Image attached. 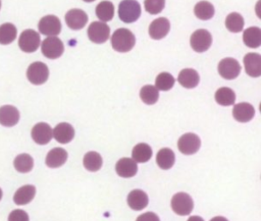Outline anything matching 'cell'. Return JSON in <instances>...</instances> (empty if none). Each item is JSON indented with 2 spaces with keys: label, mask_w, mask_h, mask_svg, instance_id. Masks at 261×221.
Wrapping results in <instances>:
<instances>
[{
  "label": "cell",
  "mask_w": 261,
  "mask_h": 221,
  "mask_svg": "<svg viewBox=\"0 0 261 221\" xmlns=\"http://www.w3.org/2000/svg\"><path fill=\"white\" fill-rule=\"evenodd\" d=\"M136 44L135 35L127 29H117L111 36L112 48L117 52H128Z\"/></svg>",
  "instance_id": "cell-1"
},
{
  "label": "cell",
  "mask_w": 261,
  "mask_h": 221,
  "mask_svg": "<svg viewBox=\"0 0 261 221\" xmlns=\"http://www.w3.org/2000/svg\"><path fill=\"white\" fill-rule=\"evenodd\" d=\"M141 5L137 0H122L118 5V16L125 23H132L139 19Z\"/></svg>",
  "instance_id": "cell-2"
},
{
  "label": "cell",
  "mask_w": 261,
  "mask_h": 221,
  "mask_svg": "<svg viewBox=\"0 0 261 221\" xmlns=\"http://www.w3.org/2000/svg\"><path fill=\"white\" fill-rule=\"evenodd\" d=\"M41 44L40 35L38 32L28 29L24 30L18 39V47L25 53H33L38 50Z\"/></svg>",
  "instance_id": "cell-3"
},
{
  "label": "cell",
  "mask_w": 261,
  "mask_h": 221,
  "mask_svg": "<svg viewBox=\"0 0 261 221\" xmlns=\"http://www.w3.org/2000/svg\"><path fill=\"white\" fill-rule=\"evenodd\" d=\"M27 77L33 85L45 84L49 77L48 66L41 61L33 62L27 69Z\"/></svg>",
  "instance_id": "cell-4"
},
{
  "label": "cell",
  "mask_w": 261,
  "mask_h": 221,
  "mask_svg": "<svg viewBox=\"0 0 261 221\" xmlns=\"http://www.w3.org/2000/svg\"><path fill=\"white\" fill-rule=\"evenodd\" d=\"M193 199L186 192H177L171 198V209L177 215H189L193 211Z\"/></svg>",
  "instance_id": "cell-5"
},
{
  "label": "cell",
  "mask_w": 261,
  "mask_h": 221,
  "mask_svg": "<svg viewBox=\"0 0 261 221\" xmlns=\"http://www.w3.org/2000/svg\"><path fill=\"white\" fill-rule=\"evenodd\" d=\"M41 51L45 57L49 59H57L63 54L64 45L62 41L56 36L48 37L43 40L41 45Z\"/></svg>",
  "instance_id": "cell-6"
},
{
  "label": "cell",
  "mask_w": 261,
  "mask_h": 221,
  "mask_svg": "<svg viewBox=\"0 0 261 221\" xmlns=\"http://www.w3.org/2000/svg\"><path fill=\"white\" fill-rule=\"evenodd\" d=\"M190 44L194 51L198 53L205 52L210 48L212 44V36L207 30H197L192 34L190 38Z\"/></svg>",
  "instance_id": "cell-7"
},
{
  "label": "cell",
  "mask_w": 261,
  "mask_h": 221,
  "mask_svg": "<svg viewBox=\"0 0 261 221\" xmlns=\"http://www.w3.org/2000/svg\"><path fill=\"white\" fill-rule=\"evenodd\" d=\"M89 39L96 44L105 43L110 36V27L102 21H93L88 27Z\"/></svg>",
  "instance_id": "cell-8"
},
{
  "label": "cell",
  "mask_w": 261,
  "mask_h": 221,
  "mask_svg": "<svg viewBox=\"0 0 261 221\" xmlns=\"http://www.w3.org/2000/svg\"><path fill=\"white\" fill-rule=\"evenodd\" d=\"M201 147L200 137L192 132H188L182 134L177 141V148L180 153L185 155H193Z\"/></svg>",
  "instance_id": "cell-9"
},
{
  "label": "cell",
  "mask_w": 261,
  "mask_h": 221,
  "mask_svg": "<svg viewBox=\"0 0 261 221\" xmlns=\"http://www.w3.org/2000/svg\"><path fill=\"white\" fill-rule=\"evenodd\" d=\"M39 32L48 37H54L61 32L60 19L55 15H45L38 23Z\"/></svg>",
  "instance_id": "cell-10"
},
{
  "label": "cell",
  "mask_w": 261,
  "mask_h": 221,
  "mask_svg": "<svg viewBox=\"0 0 261 221\" xmlns=\"http://www.w3.org/2000/svg\"><path fill=\"white\" fill-rule=\"evenodd\" d=\"M218 73L225 79H233L241 72L240 63L233 58H224L218 63Z\"/></svg>",
  "instance_id": "cell-11"
},
{
  "label": "cell",
  "mask_w": 261,
  "mask_h": 221,
  "mask_svg": "<svg viewBox=\"0 0 261 221\" xmlns=\"http://www.w3.org/2000/svg\"><path fill=\"white\" fill-rule=\"evenodd\" d=\"M64 18H65V22H66L67 26L74 31L83 29L88 22L87 13L84 10L77 9V8L68 10L66 12Z\"/></svg>",
  "instance_id": "cell-12"
},
{
  "label": "cell",
  "mask_w": 261,
  "mask_h": 221,
  "mask_svg": "<svg viewBox=\"0 0 261 221\" xmlns=\"http://www.w3.org/2000/svg\"><path fill=\"white\" fill-rule=\"evenodd\" d=\"M33 141L38 145H46L53 137L52 128L46 122H39L34 125L31 132Z\"/></svg>",
  "instance_id": "cell-13"
},
{
  "label": "cell",
  "mask_w": 261,
  "mask_h": 221,
  "mask_svg": "<svg viewBox=\"0 0 261 221\" xmlns=\"http://www.w3.org/2000/svg\"><path fill=\"white\" fill-rule=\"evenodd\" d=\"M170 30V22L165 17H159L153 20L149 25V36L154 40L163 39Z\"/></svg>",
  "instance_id": "cell-14"
},
{
  "label": "cell",
  "mask_w": 261,
  "mask_h": 221,
  "mask_svg": "<svg viewBox=\"0 0 261 221\" xmlns=\"http://www.w3.org/2000/svg\"><path fill=\"white\" fill-rule=\"evenodd\" d=\"M245 70L252 77L261 75V56L258 53H247L243 59Z\"/></svg>",
  "instance_id": "cell-15"
},
{
  "label": "cell",
  "mask_w": 261,
  "mask_h": 221,
  "mask_svg": "<svg viewBox=\"0 0 261 221\" xmlns=\"http://www.w3.org/2000/svg\"><path fill=\"white\" fill-rule=\"evenodd\" d=\"M19 120V111L12 105H4L0 107V124L11 127L17 124Z\"/></svg>",
  "instance_id": "cell-16"
},
{
  "label": "cell",
  "mask_w": 261,
  "mask_h": 221,
  "mask_svg": "<svg viewBox=\"0 0 261 221\" xmlns=\"http://www.w3.org/2000/svg\"><path fill=\"white\" fill-rule=\"evenodd\" d=\"M53 137L60 144H67L72 141L74 136V129L71 124L67 122L58 123L54 129H52Z\"/></svg>",
  "instance_id": "cell-17"
},
{
  "label": "cell",
  "mask_w": 261,
  "mask_h": 221,
  "mask_svg": "<svg viewBox=\"0 0 261 221\" xmlns=\"http://www.w3.org/2000/svg\"><path fill=\"white\" fill-rule=\"evenodd\" d=\"M255 115V109L250 103L242 102L233 106L232 116L233 118L242 123L250 121Z\"/></svg>",
  "instance_id": "cell-18"
},
{
  "label": "cell",
  "mask_w": 261,
  "mask_h": 221,
  "mask_svg": "<svg viewBox=\"0 0 261 221\" xmlns=\"http://www.w3.org/2000/svg\"><path fill=\"white\" fill-rule=\"evenodd\" d=\"M115 171L120 177H133L137 174L138 171L137 162L130 158H121L115 164Z\"/></svg>",
  "instance_id": "cell-19"
},
{
  "label": "cell",
  "mask_w": 261,
  "mask_h": 221,
  "mask_svg": "<svg viewBox=\"0 0 261 221\" xmlns=\"http://www.w3.org/2000/svg\"><path fill=\"white\" fill-rule=\"evenodd\" d=\"M148 196L141 189H134L127 195V205L135 211H141L148 205Z\"/></svg>",
  "instance_id": "cell-20"
},
{
  "label": "cell",
  "mask_w": 261,
  "mask_h": 221,
  "mask_svg": "<svg viewBox=\"0 0 261 221\" xmlns=\"http://www.w3.org/2000/svg\"><path fill=\"white\" fill-rule=\"evenodd\" d=\"M67 160V152L62 148H54L46 156V165L50 168H58Z\"/></svg>",
  "instance_id": "cell-21"
},
{
  "label": "cell",
  "mask_w": 261,
  "mask_h": 221,
  "mask_svg": "<svg viewBox=\"0 0 261 221\" xmlns=\"http://www.w3.org/2000/svg\"><path fill=\"white\" fill-rule=\"evenodd\" d=\"M177 80L180 86L186 89H193L196 88L200 81V76L198 72L193 68H185L182 69L178 76Z\"/></svg>",
  "instance_id": "cell-22"
},
{
  "label": "cell",
  "mask_w": 261,
  "mask_h": 221,
  "mask_svg": "<svg viewBox=\"0 0 261 221\" xmlns=\"http://www.w3.org/2000/svg\"><path fill=\"white\" fill-rule=\"evenodd\" d=\"M36 195V187L32 184H25L21 187H19L14 196H13V202L16 205H27L33 201Z\"/></svg>",
  "instance_id": "cell-23"
},
{
  "label": "cell",
  "mask_w": 261,
  "mask_h": 221,
  "mask_svg": "<svg viewBox=\"0 0 261 221\" xmlns=\"http://www.w3.org/2000/svg\"><path fill=\"white\" fill-rule=\"evenodd\" d=\"M243 42L249 48H258L261 45V30L258 26H251L244 31Z\"/></svg>",
  "instance_id": "cell-24"
},
{
  "label": "cell",
  "mask_w": 261,
  "mask_h": 221,
  "mask_svg": "<svg viewBox=\"0 0 261 221\" xmlns=\"http://www.w3.org/2000/svg\"><path fill=\"white\" fill-rule=\"evenodd\" d=\"M156 162L161 169L163 170L170 169L175 162V155L171 149L163 148L159 150V152L157 153Z\"/></svg>",
  "instance_id": "cell-25"
},
{
  "label": "cell",
  "mask_w": 261,
  "mask_h": 221,
  "mask_svg": "<svg viewBox=\"0 0 261 221\" xmlns=\"http://www.w3.org/2000/svg\"><path fill=\"white\" fill-rule=\"evenodd\" d=\"M152 154H153L152 149L148 144L140 143L134 147L132 152V157L135 162L145 163L151 159Z\"/></svg>",
  "instance_id": "cell-26"
},
{
  "label": "cell",
  "mask_w": 261,
  "mask_h": 221,
  "mask_svg": "<svg viewBox=\"0 0 261 221\" xmlns=\"http://www.w3.org/2000/svg\"><path fill=\"white\" fill-rule=\"evenodd\" d=\"M95 13L96 16L102 21V22H106L109 21L113 18L114 16V5L111 1H101L95 9Z\"/></svg>",
  "instance_id": "cell-27"
},
{
  "label": "cell",
  "mask_w": 261,
  "mask_h": 221,
  "mask_svg": "<svg viewBox=\"0 0 261 221\" xmlns=\"http://www.w3.org/2000/svg\"><path fill=\"white\" fill-rule=\"evenodd\" d=\"M83 164H84V167L88 171L96 172V171H98L102 167L103 160H102V157H101V155L99 153L91 151V152H88L84 156Z\"/></svg>",
  "instance_id": "cell-28"
},
{
  "label": "cell",
  "mask_w": 261,
  "mask_h": 221,
  "mask_svg": "<svg viewBox=\"0 0 261 221\" xmlns=\"http://www.w3.org/2000/svg\"><path fill=\"white\" fill-rule=\"evenodd\" d=\"M17 36V30L13 23L5 22L0 25V44L9 45Z\"/></svg>",
  "instance_id": "cell-29"
},
{
  "label": "cell",
  "mask_w": 261,
  "mask_h": 221,
  "mask_svg": "<svg viewBox=\"0 0 261 221\" xmlns=\"http://www.w3.org/2000/svg\"><path fill=\"white\" fill-rule=\"evenodd\" d=\"M214 6L208 1H200L194 7L195 15L201 20H208L214 15Z\"/></svg>",
  "instance_id": "cell-30"
},
{
  "label": "cell",
  "mask_w": 261,
  "mask_h": 221,
  "mask_svg": "<svg viewBox=\"0 0 261 221\" xmlns=\"http://www.w3.org/2000/svg\"><path fill=\"white\" fill-rule=\"evenodd\" d=\"M215 101L221 106L233 105L236 101V94L230 88H220L215 93Z\"/></svg>",
  "instance_id": "cell-31"
},
{
  "label": "cell",
  "mask_w": 261,
  "mask_h": 221,
  "mask_svg": "<svg viewBox=\"0 0 261 221\" xmlns=\"http://www.w3.org/2000/svg\"><path fill=\"white\" fill-rule=\"evenodd\" d=\"M14 168L20 173H28L34 167V160L29 154H19L15 157L13 161Z\"/></svg>",
  "instance_id": "cell-32"
},
{
  "label": "cell",
  "mask_w": 261,
  "mask_h": 221,
  "mask_svg": "<svg viewBox=\"0 0 261 221\" xmlns=\"http://www.w3.org/2000/svg\"><path fill=\"white\" fill-rule=\"evenodd\" d=\"M244 18L238 12L229 13L225 18V26L231 33H240L244 29Z\"/></svg>",
  "instance_id": "cell-33"
},
{
  "label": "cell",
  "mask_w": 261,
  "mask_h": 221,
  "mask_svg": "<svg viewBox=\"0 0 261 221\" xmlns=\"http://www.w3.org/2000/svg\"><path fill=\"white\" fill-rule=\"evenodd\" d=\"M140 98L145 104L153 105L159 99V92L155 86L146 85L140 91Z\"/></svg>",
  "instance_id": "cell-34"
},
{
  "label": "cell",
  "mask_w": 261,
  "mask_h": 221,
  "mask_svg": "<svg viewBox=\"0 0 261 221\" xmlns=\"http://www.w3.org/2000/svg\"><path fill=\"white\" fill-rule=\"evenodd\" d=\"M175 79L168 72H161L155 79V87L159 91H169L174 86Z\"/></svg>",
  "instance_id": "cell-35"
},
{
  "label": "cell",
  "mask_w": 261,
  "mask_h": 221,
  "mask_svg": "<svg viewBox=\"0 0 261 221\" xmlns=\"http://www.w3.org/2000/svg\"><path fill=\"white\" fill-rule=\"evenodd\" d=\"M165 6V0H145L144 7L150 14L160 13Z\"/></svg>",
  "instance_id": "cell-36"
},
{
  "label": "cell",
  "mask_w": 261,
  "mask_h": 221,
  "mask_svg": "<svg viewBox=\"0 0 261 221\" xmlns=\"http://www.w3.org/2000/svg\"><path fill=\"white\" fill-rule=\"evenodd\" d=\"M8 221H30V218L25 211L21 209H15L10 212L8 216Z\"/></svg>",
  "instance_id": "cell-37"
},
{
  "label": "cell",
  "mask_w": 261,
  "mask_h": 221,
  "mask_svg": "<svg viewBox=\"0 0 261 221\" xmlns=\"http://www.w3.org/2000/svg\"><path fill=\"white\" fill-rule=\"evenodd\" d=\"M136 221H160L159 217L153 213V212H147V213H144L142 215H140Z\"/></svg>",
  "instance_id": "cell-38"
},
{
  "label": "cell",
  "mask_w": 261,
  "mask_h": 221,
  "mask_svg": "<svg viewBox=\"0 0 261 221\" xmlns=\"http://www.w3.org/2000/svg\"><path fill=\"white\" fill-rule=\"evenodd\" d=\"M187 221H204V220L200 216H191Z\"/></svg>",
  "instance_id": "cell-39"
},
{
  "label": "cell",
  "mask_w": 261,
  "mask_h": 221,
  "mask_svg": "<svg viewBox=\"0 0 261 221\" xmlns=\"http://www.w3.org/2000/svg\"><path fill=\"white\" fill-rule=\"evenodd\" d=\"M210 221H228L225 217H222V216H216L214 218H212Z\"/></svg>",
  "instance_id": "cell-40"
},
{
  "label": "cell",
  "mask_w": 261,
  "mask_h": 221,
  "mask_svg": "<svg viewBox=\"0 0 261 221\" xmlns=\"http://www.w3.org/2000/svg\"><path fill=\"white\" fill-rule=\"evenodd\" d=\"M1 199H2V189L0 188V201H1Z\"/></svg>",
  "instance_id": "cell-41"
},
{
  "label": "cell",
  "mask_w": 261,
  "mask_h": 221,
  "mask_svg": "<svg viewBox=\"0 0 261 221\" xmlns=\"http://www.w3.org/2000/svg\"><path fill=\"white\" fill-rule=\"evenodd\" d=\"M83 1H85V2H93L95 0H83Z\"/></svg>",
  "instance_id": "cell-42"
},
{
  "label": "cell",
  "mask_w": 261,
  "mask_h": 221,
  "mask_svg": "<svg viewBox=\"0 0 261 221\" xmlns=\"http://www.w3.org/2000/svg\"><path fill=\"white\" fill-rule=\"evenodd\" d=\"M0 9H1V0H0Z\"/></svg>",
  "instance_id": "cell-43"
}]
</instances>
